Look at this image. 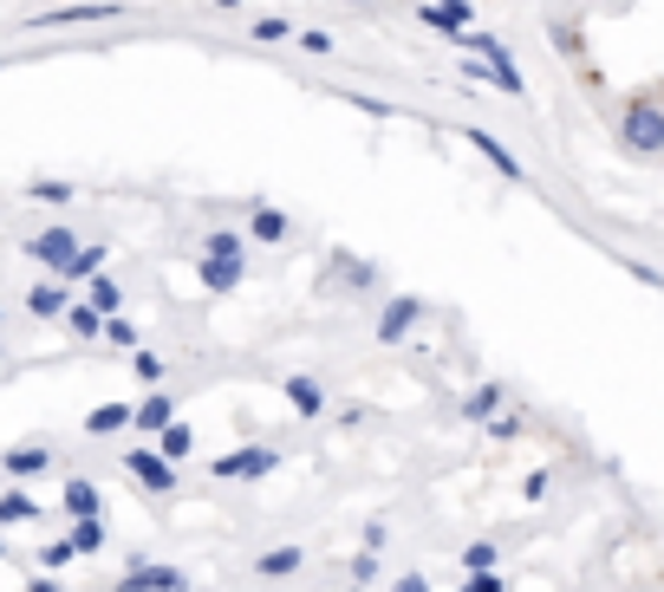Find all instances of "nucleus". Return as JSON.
Instances as JSON below:
<instances>
[{
  "label": "nucleus",
  "mask_w": 664,
  "mask_h": 592,
  "mask_svg": "<svg viewBox=\"0 0 664 592\" xmlns=\"http://www.w3.org/2000/svg\"><path fill=\"white\" fill-rule=\"evenodd\" d=\"M124 424H131V404H98V410L85 417L91 437H111V430H124Z\"/></svg>",
  "instance_id": "nucleus-9"
},
{
  "label": "nucleus",
  "mask_w": 664,
  "mask_h": 592,
  "mask_svg": "<svg viewBox=\"0 0 664 592\" xmlns=\"http://www.w3.org/2000/svg\"><path fill=\"white\" fill-rule=\"evenodd\" d=\"M352 580H359V586H366V580H378V560H371V553H359V560H352Z\"/></svg>",
  "instance_id": "nucleus-26"
},
{
  "label": "nucleus",
  "mask_w": 664,
  "mask_h": 592,
  "mask_svg": "<svg viewBox=\"0 0 664 592\" xmlns=\"http://www.w3.org/2000/svg\"><path fill=\"white\" fill-rule=\"evenodd\" d=\"M0 553H7V540H0Z\"/></svg>",
  "instance_id": "nucleus-29"
},
{
  "label": "nucleus",
  "mask_w": 664,
  "mask_h": 592,
  "mask_svg": "<svg viewBox=\"0 0 664 592\" xmlns=\"http://www.w3.org/2000/svg\"><path fill=\"white\" fill-rule=\"evenodd\" d=\"M105 339H111V346H138V326H131V319H105Z\"/></svg>",
  "instance_id": "nucleus-23"
},
{
  "label": "nucleus",
  "mask_w": 664,
  "mask_h": 592,
  "mask_svg": "<svg viewBox=\"0 0 664 592\" xmlns=\"http://www.w3.org/2000/svg\"><path fill=\"white\" fill-rule=\"evenodd\" d=\"M66 540H73L78 553H105V520H98V515L73 520V534H66Z\"/></svg>",
  "instance_id": "nucleus-13"
},
{
  "label": "nucleus",
  "mask_w": 664,
  "mask_h": 592,
  "mask_svg": "<svg viewBox=\"0 0 664 592\" xmlns=\"http://www.w3.org/2000/svg\"><path fill=\"white\" fill-rule=\"evenodd\" d=\"M124 475H138V489H150V495H176V462L163 449H131Z\"/></svg>",
  "instance_id": "nucleus-1"
},
{
  "label": "nucleus",
  "mask_w": 664,
  "mask_h": 592,
  "mask_svg": "<svg viewBox=\"0 0 664 592\" xmlns=\"http://www.w3.org/2000/svg\"><path fill=\"white\" fill-rule=\"evenodd\" d=\"M462 567H469V573H489V567H496V547H489V540H476V547L462 553Z\"/></svg>",
  "instance_id": "nucleus-20"
},
{
  "label": "nucleus",
  "mask_w": 664,
  "mask_h": 592,
  "mask_svg": "<svg viewBox=\"0 0 664 592\" xmlns=\"http://www.w3.org/2000/svg\"><path fill=\"white\" fill-rule=\"evenodd\" d=\"M411 319H417V299H391V306H384V319H378V339H398Z\"/></svg>",
  "instance_id": "nucleus-12"
},
{
  "label": "nucleus",
  "mask_w": 664,
  "mask_h": 592,
  "mask_svg": "<svg viewBox=\"0 0 664 592\" xmlns=\"http://www.w3.org/2000/svg\"><path fill=\"white\" fill-rule=\"evenodd\" d=\"M53 462V449L46 443H26V449H7V475H40Z\"/></svg>",
  "instance_id": "nucleus-7"
},
{
  "label": "nucleus",
  "mask_w": 664,
  "mask_h": 592,
  "mask_svg": "<svg viewBox=\"0 0 664 592\" xmlns=\"http://www.w3.org/2000/svg\"><path fill=\"white\" fill-rule=\"evenodd\" d=\"M33 196H40V202H66L73 189H66V183H33Z\"/></svg>",
  "instance_id": "nucleus-25"
},
{
  "label": "nucleus",
  "mask_w": 664,
  "mask_h": 592,
  "mask_svg": "<svg viewBox=\"0 0 664 592\" xmlns=\"http://www.w3.org/2000/svg\"><path fill=\"white\" fill-rule=\"evenodd\" d=\"M398 592H431V586H424V580H417V573H411V580H398Z\"/></svg>",
  "instance_id": "nucleus-27"
},
{
  "label": "nucleus",
  "mask_w": 664,
  "mask_h": 592,
  "mask_svg": "<svg viewBox=\"0 0 664 592\" xmlns=\"http://www.w3.org/2000/svg\"><path fill=\"white\" fill-rule=\"evenodd\" d=\"M156 437H163V456H170V462H183V456L196 449V437H189L183 424H170V430H156Z\"/></svg>",
  "instance_id": "nucleus-18"
},
{
  "label": "nucleus",
  "mask_w": 664,
  "mask_h": 592,
  "mask_svg": "<svg viewBox=\"0 0 664 592\" xmlns=\"http://www.w3.org/2000/svg\"><path fill=\"white\" fill-rule=\"evenodd\" d=\"M13 520H40V502H33V495H20V489H7V495H0V527H13Z\"/></svg>",
  "instance_id": "nucleus-14"
},
{
  "label": "nucleus",
  "mask_w": 664,
  "mask_h": 592,
  "mask_svg": "<svg viewBox=\"0 0 664 592\" xmlns=\"http://www.w3.org/2000/svg\"><path fill=\"white\" fill-rule=\"evenodd\" d=\"M287 397H294V404H300V417H319V404H326L313 377H287Z\"/></svg>",
  "instance_id": "nucleus-15"
},
{
  "label": "nucleus",
  "mask_w": 664,
  "mask_h": 592,
  "mask_svg": "<svg viewBox=\"0 0 664 592\" xmlns=\"http://www.w3.org/2000/svg\"><path fill=\"white\" fill-rule=\"evenodd\" d=\"M26 254H33L40 267L66 274V261L78 254V234H73V228H46V234H33V241H26Z\"/></svg>",
  "instance_id": "nucleus-2"
},
{
  "label": "nucleus",
  "mask_w": 664,
  "mask_h": 592,
  "mask_svg": "<svg viewBox=\"0 0 664 592\" xmlns=\"http://www.w3.org/2000/svg\"><path fill=\"white\" fill-rule=\"evenodd\" d=\"M91 306L111 319V313H118V287H111V281H91Z\"/></svg>",
  "instance_id": "nucleus-22"
},
{
  "label": "nucleus",
  "mask_w": 664,
  "mask_h": 592,
  "mask_svg": "<svg viewBox=\"0 0 664 592\" xmlns=\"http://www.w3.org/2000/svg\"><path fill=\"white\" fill-rule=\"evenodd\" d=\"M170 417H176V404H170V397H144V404L131 410V424H138V430H170Z\"/></svg>",
  "instance_id": "nucleus-8"
},
{
  "label": "nucleus",
  "mask_w": 664,
  "mask_h": 592,
  "mask_svg": "<svg viewBox=\"0 0 664 592\" xmlns=\"http://www.w3.org/2000/svg\"><path fill=\"white\" fill-rule=\"evenodd\" d=\"M138 377H144V384H163V359H156V352H138Z\"/></svg>",
  "instance_id": "nucleus-24"
},
{
  "label": "nucleus",
  "mask_w": 664,
  "mask_h": 592,
  "mask_svg": "<svg viewBox=\"0 0 664 592\" xmlns=\"http://www.w3.org/2000/svg\"><path fill=\"white\" fill-rule=\"evenodd\" d=\"M496 404H502V384H482V391H469V397H462V417H489Z\"/></svg>",
  "instance_id": "nucleus-17"
},
{
  "label": "nucleus",
  "mask_w": 664,
  "mask_h": 592,
  "mask_svg": "<svg viewBox=\"0 0 664 592\" xmlns=\"http://www.w3.org/2000/svg\"><path fill=\"white\" fill-rule=\"evenodd\" d=\"M98 267H105V248H78L73 261H66V281H91Z\"/></svg>",
  "instance_id": "nucleus-16"
},
{
  "label": "nucleus",
  "mask_w": 664,
  "mask_h": 592,
  "mask_svg": "<svg viewBox=\"0 0 664 592\" xmlns=\"http://www.w3.org/2000/svg\"><path fill=\"white\" fill-rule=\"evenodd\" d=\"M118 592H189V580H183L176 567H144V560H138V567L118 580Z\"/></svg>",
  "instance_id": "nucleus-3"
},
{
  "label": "nucleus",
  "mask_w": 664,
  "mask_h": 592,
  "mask_svg": "<svg viewBox=\"0 0 664 592\" xmlns=\"http://www.w3.org/2000/svg\"><path fill=\"white\" fill-rule=\"evenodd\" d=\"M300 560H306L300 547H274V553L254 560V580H287V573H300Z\"/></svg>",
  "instance_id": "nucleus-4"
},
{
  "label": "nucleus",
  "mask_w": 664,
  "mask_h": 592,
  "mask_svg": "<svg viewBox=\"0 0 664 592\" xmlns=\"http://www.w3.org/2000/svg\"><path fill=\"white\" fill-rule=\"evenodd\" d=\"M66 306H73V299L59 294V287H33V294H26V313H33V319H66Z\"/></svg>",
  "instance_id": "nucleus-10"
},
{
  "label": "nucleus",
  "mask_w": 664,
  "mask_h": 592,
  "mask_svg": "<svg viewBox=\"0 0 664 592\" xmlns=\"http://www.w3.org/2000/svg\"><path fill=\"white\" fill-rule=\"evenodd\" d=\"M26 592H59V580H26Z\"/></svg>",
  "instance_id": "nucleus-28"
},
{
  "label": "nucleus",
  "mask_w": 664,
  "mask_h": 592,
  "mask_svg": "<svg viewBox=\"0 0 664 592\" xmlns=\"http://www.w3.org/2000/svg\"><path fill=\"white\" fill-rule=\"evenodd\" d=\"M66 515H73V520L98 515V489H91L85 475H73V482H66Z\"/></svg>",
  "instance_id": "nucleus-11"
},
{
  "label": "nucleus",
  "mask_w": 664,
  "mask_h": 592,
  "mask_svg": "<svg viewBox=\"0 0 664 592\" xmlns=\"http://www.w3.org/2000/svg\"><path fill=\"white\" fill-rule=\"evenodd\" d=\"M456 592H509V580H502V573L489 567V573H476V580H462V586H456Z\"/></svg>",
  "instance_id": "nucleus-21"
},
{
  "label": "nucleus",
  "mask_w": 664,
  "mask_h": 592,
  "mask_svg": "<svg viewBox=\"0 0 664 592\" xmlns=\"http://www.w3.org/2000/svg\"><path fill=\"white\" fill-rule=\"evenodd\" d=\"M73 540H46V547H40V560H46V567H53V573H59V567H73Z\"/></svg>",
  "instance_id": "nucleus-19"
},
{
  "label": "nucleus",
  "mask_w": 664,
  "mask_h": 592,
  "mask_svg": "<svg viewBox=\"0 0 664 592\" xmlns=\"http://www.w3.org/2000/svg\"><path fill=\"white\" fill-rule=\"evenodd\" d=\"M66 326H73V339H105V313H98L91 299L66 306Z\"/></svg>",
  "instance_id": "nucleus-5"
},
{
  "label": "nucleus",
  "mask_w": 664,
  "mask_h": 592,
  "mask_svg": "<svg viewBox=\"0 0 664 592\" xmlns=\"http://www.w3.org/2000/svg\"><path fill=\"white\" fill-rule=\"evenodd\" d=\"M261 469H274V449H241V456L216 462V475H261Z\"/></svg>",
  "instance_id": "nucleus-6"
}]
</instances>
